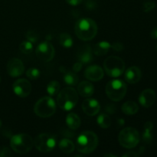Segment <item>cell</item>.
Listing matches in <instances>:
<instances>
[{"instance_id": "obj_1", "label": "cell", "mask_w": 157, "mask_h": 157, "mask_svg": "<svg viewBox=\"0 0 157 157\" xmlns=\"http://www.w3.org/2000/svg\"><path fill=\"white\" fill-rule=\"evenodd\" d=\"M75 32L79 39L82 41H90L96 36L98 33V25L91 18H81L75 24Z\"/></svg>"}, {"instance_id": "obj_2", "label": "cell", "mask_w": 157, "mask_h": 157, "mask_svg": "<svg viewBox=\"0 0 157 157\" xmlns=\"http://www.w3.org/2000/svg\"><path fill=\"white\" fill-rule=\"evenodd\" d=\"M98 145V136L92 131L81 133L77 140L76 147L79 153L89 154L95 150Z\"/></svg>"}, {"instance_id": "obj_3", "label": "cell", "mask_w": 157, "mask_h": 157, "mask_svg": "<svg viewBox=\"0 0 157 157\" xmlns=\"http://www.w3.org/2000/svg\"><path fill=\"white\" fill-rule=\"evenodd\" d=\"M78 102V94L73 87H66L61 90L57 97V103L60 108L68 111L72 110Z\"/></svg>"}, {"instance_id": "obj_4", "label": "cell", "mask_w": 157, "mask_h": 157, "mask_svg": "<svg viewBox=\"0 0 157 157\" xmlns=\"http://www.w3.org/2000/svg\"><path fill=\"white\" fill-rule=\"evenodd\" d=\"M10 145L12 150L19 154H25L31 151L34 146L32 136L25 133L15 135L11 138Z\"/></svg>"}, {"instance_id": "obj_5", "label": "cell", "mask_w": 157, "mask_h": 157, "mask_svg": "<svg viewBox=\"0 0 157 157\" xmlns=\"http://www.w3.org/2000/svg\"><path fill=\"white\" fill-rule=\"evenodd\" d=\"M34 111L37 116L48 118L55 114L56 111V103L50 97H44L37 101L34 107Z\"/></svg>"}, {"instance_id": "obj_6", "label": "cell", "mask_w": 157, "mask_h": 157, "mask_svg": "<svg viewBox=\"0 0 157 157\" xmlns=\"http://www.w3.org/2000/svg\"><path fill=\"white\" fill-rule=\"evenodd\" d=\"M127 91V84L123 81L114 79L109 81L106 86V94L113 101H120L124 98Z\"/></svg>"}, {"instance_id": "obj_7", "label": "cell", "mask_w": 157, "mask_h": 157, "mask_svg": "<svg viewBox=\"0 0 157 157\" xmlns=\"http://www.w3.org/2000/svg\"><path fill=\"white\" fill-rule=\"evenodd\" d=\"M104 67L107 75L112 78H117L125 71V63L119 57L110 56L104 61Z\"/></svg>"}, {"instance_id": "obj_8", "label": "cell", "mask_w": 157, "mask_h": 157, "mask_svg": "<svg viewBox=\"0 0 157 157\" xmlns=\"http://www.w3.org/2000/svg\"><path fill=\"white\" fill-rule=\"evenodd\" d=\"M119 143L123 147L132 149L140 142V133L133 127H127L122 130L118 136Z\"/></svg>"}, {"instance_id": "obj_9", "label": "cell", "mask_w": 157, "mask_h": 157, "mask_svg": "<svg viewBox=\"0 0 157 157\" xmlns=\"http://www.w3.org/2000/svg\"><path fill=\"white\" fill-rule=\"evenodd\" d=\"M34 145L41 153H48L53 150L56 146V139L49 133L39 134L34 140Z\"/></svg>"}, {"instance_id": "obj_10", "label": "cell", "mask_w": 157, "mask_h": 157, "mask_svg": "<svg viewBox=\"0 0 157 157\" xmlns=\"http://www.w3.org/2000/svg\"><path fill=\"white\" fill-rule=\"evenodd\" d=\"M55 52L53 45L48 41L40 43L35 51L37 58L44 62L52 61L55 57Z\"/></svg>"}, {"instance_id": "obj_11", "label": "cell", "mask_w": 157, "mask_h": 157, "mask_svg": "<svg viewBox=\"0 0 157 157\" xmlns=\"http://www.w3.org/2000/svg\"><path fill=\"white\" fill-rule=\"evenodd\" d=\"M12 87L15 94L20 98H26L32 91V85L30 82L28 80L23 78L15 81Z\"/></svg>"}, {"instance_id": "obj_12", "label": "cell", "mask_w": 157, "mask_h": 157, "mask_svg": "<svg viewBox=\"0 0 157 157\" xmlns=\"http://www.w3.org/2000/svg\"><path fill=\"white\" fill-rule=\"evenodd\" d=\"M6 69H7L9 75L13 78H16V77L21 76L24 73L25 67L21 60L13 58L9 61L6 66Z\"/></svg>"}, {"instance_id": "obj_13", "label": "cell", "mask_w": 157, "mask_h": 157, "mask_svg": "<svg viewBox=\"0 0 157 157\" xmlns=\"http://www.w3.org/2000/svg\"><path fill=\"white\" fill-rule=\"evenodd\" d=\"M156 96L154 90L151 88H148L141 92L138 100H139L140 104L143 107L148 108L154 104L155 101H156Z\"/></svg>"}, {"instance_id": "obj_14", "label": "cell", "mask_w": 157, "mask_h": 157, "mask_svg": "<svg viewBox=\"0 0 157 157\" xmlns=\"http://www.w3.org/2000/svg\"><path fill=\"white\" fill-rule=\"evenodd\" d=\"M82 110L87 116H95L99 113L101 105L98 101L92 98L86 99L82 104Z\"/></svg>"}, {"instance_id": "obj_15", "label": "cell", "mask_w": 157, "mask_h": 157, "mask_svg": "<svg viewBox=\"0 0 157 157\" xmlns=\"http://www.w3.org/2000/svg\"><path fill=\"white\" fill-rule=\"evenodd\" d=\"M84 76L91 81H98L104 78V71L98 65L89 66L84 71Z\"/></svg>"}, {"instance_id": "obj_16", "label": "cell", "mask_w": 157, "mask_h": 157, "mask_svg": "<svg viewBox=\"0 0 157 157\" xmlns=\"http://www.w3.org/2000/svg\"><path fill=\"white\" fill-rule=\"evenodd\" d=\"M141 77H142V72L140 69L136 66H132L129 67L126 71L125 75H124L126 81L132 84L139 82L140 80L141 79Z\"/></svg>"}, {"instance_id": "obj_17", "label": "cell", "mask_w": 157, "mask_h": 157, "mask_svg": "<svg viewBox=\"0 0 157 157\" xmlns=\"http://www.w3.org/2000/svg\"><path fill=\"white\" fill-rule=\"evenodd\" d=\"M78 58L82 64H89L94 59L91 48L89 45H85L81 48L78 52Z\"/></svg>"}, {"instance_id": "obj_18", "label": "cell", "mask_w": 157, "mask_h": 157, "mask_svg": "<svg viewBox=\"0 0 157 157\" xmlns=\"http://www.w3.org/2000/svg\"><path fill=\"white\" fill-rule=\"evenodd\" d=\"M94 92L93 84L88 81H82L78 85V93L84 98H90Z\"/></svg>"}, {"instance_id": "obj_19", "label": "cell", "mask_w": 157, "mask_h": 157, "mask_svg": "<svg viewBox=\"0 0 157 157\" xmlns=\"http://www.w3.org/2000/svg\"><path fill=\"white\" fill-rule=\"evenodd\" d=\"M110 48H111V44L109 42L106 41H101L95 44L93 49V52L97 56H104L108 52Z\"/></svg>"}, {"instance_id": "obj_20", "label": "cell", "mask_w": 157, "mask_h": 157, "mask_svg": "<svg viewBox=\"0 0 157 157\" xmlns=\"http://www.w3.org/2000/svg\"><path fill=\"white\" fill-rule=\"evenodd\" d=\"M66 124L69 128L75 130L81 126V119L76 113H71L66 117Z\"/></svg>"}, {"instance_id": "obj_21", "label": "cell", "mask_w": 157, "mask_h": 157, "mask_svg": "<svg viewBox=\"0 0 157 157\" xmlns=\"http://www.w3.org/2000/svg\"><path fill=\"white\" fill-rule=\"evenodd\" d=\"M138 110H139V106L134 101H127L122 106V111L129 116L136 114Z\"/></svg>"}, {"instance_id": "obj_22", "label": "cell", "mask_w": 157, "mask_h": 157, "mask_svg": "<svg viewBox=\"0 0 157 157\" xmlns=\"http://www.w3.org/2000/svg\"><path fill=\"white\" fill-rule=\"evenodd\" d=\"M153 124L151 121H147L145 124H144V133H143V140L146 143V144H150L153 141Z\"/></svg>"}, {"instance_id": "obj_23", "label": "cell", "mask_w": 157, "mask_h": 157, "mask_svg": "<svg viewBox=\"0 0 157 157\" xmlns=\"http://www.w3.org/2000/svg\"><path fill=\"white\" fill-rule=\"evenodd\" d=\"M59 148L63 153H73L75 149V145L71 140L68 139H62L59 143Z\"/></svg>"}, {"instance_id": "obj_24", "label": "cell", "mask_w": 157, "mask_h": 157, "mask_svg": "<svg viewBox=\"0 0 157 157\" xmlns=\"http://www.w3.org/2000/svg\"><path fill=\"white\" fill-rule=\"evenodd\" d=\"M64 81L69 86H76L79 81V78L72 71H66L64 75Z\"/></svg>"}, {"instance_id": "obj_25", "label": "cell", "mask_w": 157, "mask_h": 157, "mask_svg": "<svg viewBox=\"0 0 157 157\" xmlns=\"http://www.w3.org/2000/svg\"><path fill=\"white\" fill-rule=\"evenodd\" d=\"M59 42L61 45L65 48H70L73 45L72 37L67 33L61 34L59 37Z\"/></svg>"}, {"instance_id": "obj_26", "label": "cell", "mask_w": 157, "mask_h": 157, "mask_svg": "<svg viewBox=\"0 0 157 157\" xmlns=\"http://www.w3.org/2000/svg\"><path fill=\"white\" fill-rule=\"evenodd\" d=\"M98 124L101 128H108L111 125V119L109 115L106 114V113H102L98 116Z\"/></svg>"}, {"instance_id": "obj_27", "label": "cell", "mask_w": 157, "mask_h": 157, "mask_svg": "<svg viewBox=\"0 0 157 157\" xmlns=\"http://www.w3.org/2000/svg\"><path fill=\"white\" fill-rule=\"evenodd\" d=\"M60 85L59 82L57 81H52L49 82V84L47 86V92L50 96H54V95L57 94L59 92Z\"/></svg>"}, {"instance_id": "obj_28", "label": "cell", "mask_w": 157, "mask_h": 157, "mask_svg": "<svg viewBox=\"0 0 157 157\" xmlns=\"http://www.w3.org/2000/svg\"><path fill=\"white\" fill-rule=\"evenodd\" d=\"M19 49L21 53L24 54H30L33 50V44L31 41H25L20 44Z\"/></svg>"}, {"instance_id": "obj_29", "label": "cell", "mask_w": 157, "mask_h": 157, "mask_svg": "<svg viewBox=\"0 0 157 157\" xmlns=\"http://www.w3.org/2000/svg\"><path fill=\"white\" fill-rule=\"evenodd\" d=\"M40 73L39 70L38 68H35V67H32V68H29V70L26 72V75H27L28 78L30 80H37L39 78Z\"/></svg>"}, {"instance_id": "obj_30", "label": "cell", "mask_w": 157, "mask_h": 157, "mask_svg": "<svg viewBox=\"0 0 157 157\" xmlns=\"http://www.w3.org/2000/svg\"><path fill=\"white\" fill-rule=\"evenodd\" d=\"M26 38H27L28 41H31L32 43H35L39 39V35L35 31L31 30L26 33Z\"/></svg>"}, {"instance_id": "obj_31", "label": "cell", "mask_w": 157, "mask_h": 157, "mask_svg": "<svg viewBox=\"0 0 157 157\" xmlns=\"http://www.w3.org/2000/svg\"><path fill=\"white\" fill-rule=\"evenodd\" d=\"M156 7V3L153 1H147L143 5V10L145 12H150Z\"/></svg>"}, {"instance_id": "obj_32", "label": "cell", "mask_w": 157, "mask_h": 157, "mask_svg": "<svg viewBox=\"0 0 157 157\" xmlns=\"http://www.w3.org/2000/svg\"><path fill=\"white\" fill-rule=\"evenodd\" d=\"M111 48L116 52H121L124 50V46L121 42H114L111 45Z\"/></svg>"}, {"instance_id": "obj_33", "label": "cell", "mask_w": 157, "mask_h": 157, "mask_svg": "<svg viewBox=\"0 0 157 157\" xmlns=\"http://www.w3.org/2000/svg\"><path fill=\"white\" fill-rule=\"evenodd\" d=\"M12 156V153H11L10 150L7 147H3L1 150H0V156Z\"/></svg>"}, {"instance_id": "obj_34", "label": "cell", "mask_w": 157, "mask_h": 157, "mask_svg": "<svg viewBox=\"0 0 157 157\" xmlns=\"http://www.w3.org/2000/svg\"><path fill=\"white\" fill-rule=\"evenodd\" d=\"M82 66H83V64L81 62H80V61L79 62L75 63L73 66V71L75 72H79L82 69Z\"/></svg>"}, {"instance_id": "obj_35", "label": "cell", "mask_w": 157, "mask_h": 157, "mask_svg": "<svg viewBox=\"0 0 157 157\" xmlns=\"http://www.w3.org/2000/svg\"><path fill=\"white\" fill-rule=\"evenodd\" d=\"M82 1L83 0H66L67 4H69L70 6H78V5L81 4Z\"/></svg>"}, {"instance_id": "obj_36", "label": "cell", "mask_w": 157, "mask_h": 157, "mask_svg": "<svg viewBox=\"0 0 157 157\" xmlns=\"http://www.w3.org/2000/svg\"><path fill=\"white\" fill-rule=\"evenodd\" d=\"M139 156V153H136L135 151H130L128 153H125L124 155V157H136Z\"/></svg>"}, {"instance_id": "obj_37", "label": "cell", "mask_w": 157, "mask_h": 157, "mask_svg": "<svg viewBox=\"0 0 157 157\" xmlns=\"http://www.w3.org/2000/svg\"><path fill=\"white\" fill-rule=\"evenodd\" d=\"M150 35H151V38H153V39H157V27L154 28V29L151 31Z\"/></svg>"}, {"instance_id": "obj_38", "label": "cell", "mask_w": 157, "mask_h": 157, "mask_svg": "<svg viewBox=\"0 0 157 157\" xmlns=\"http://www.w3.org/2000/svg\"><path fill=\"white\" fill-rule=\"evenodd\" d=\"M104 156H113V157H116V156H114V155H111V154H106Z\"/></svg>"}, {"instance_id": "obj_39", "label": "cell", "mask_w": 157, "mask_h": 157, "mask_svg": "<svg viewBox=\"0 0 157 157\" xmlns=\"http://www.w3.org/2000/svg\"><path fill=\"white\" fill-rule=\"evenodd\" d=\"M1 127H2V121L1 120H0V128H1Z\"/></svg>"}, {"instance_id": "obj_40", "label": "cell", "mask_w": 157, "mask_h": 157, "mask_svg": "<svg viewBox=\"0 0 157 157\" xmlns=\"http://www.w3.org/2000/svg\"><path fill=\"white\" fill-rule=\"evenodd\" d=\"M0 83H1V78H0Z\"/></svg>"}, {"instance_id": "obj_41", "label": "cell", "mask_w": 157, "mask_h": 157, "mask_svg": "<svg viewBox=\"0 0 157 157\" xmlns=\"http://www.w3.org/2000/svg\"><path fill=\"white\" fill-rule=\"evenodd\" d=\"M156 50H157V45H156Z\"/></svg>"}]
</instances>
